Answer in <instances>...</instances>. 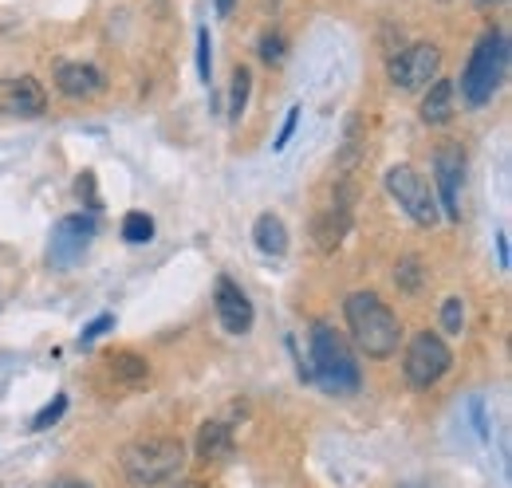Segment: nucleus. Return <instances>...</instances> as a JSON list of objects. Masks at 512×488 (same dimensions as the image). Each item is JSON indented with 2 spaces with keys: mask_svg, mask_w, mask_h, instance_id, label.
I'll use <instances>...</instances> for the list:
<instances>
[{
  "mask_svg": "<svg viewBox=\"0 0 512 488\" xmlns=\"http://www.w3.org/2000/svg\"><path fill=\"white\" fill-rule=\"evenodd\" d=\"M186 469V445L182 437L170 433H154V437H138L123 449V473L134 488H162L174 485Z\"/></svg>",
  "mask_w": 512,
  "mask_h": 488,
  "instance_id": "f257e3e1",
  "label": "nucleus"
},
{
  "mask_svg": "<svg viewBox=\"0 0 512 488\" xmlns=\"http://www.w3.org/2000/svg\"><path fill=\"white\" fill-rule=\"evenodd\" d=\"M343 315H347V327H351L355 347L367 359H390L398 351L402 323H398V315L375 292H351L347 304H343Z\"/></svg>",
  "mask_w": 512,
  "mask_h": 488,
  "instance_id": "f03ea898",
  "label": "nucleus"
},
{
  "mask_svg": "<svg viewBox=\"0 0 512 488\" xmlns=\"http://www.w3.org/2000/svg\"><path fill=\"white\" fill-rule=\"evenodd\" d=\"M505 75H509V36L501 28H489L477 40L473 56H469L465 71H461V99L473 111L485 107V103H493V95L501 91Z\"/></svg>",
  "mask_w": 512,
  "mask_h": 488,
  "instance_id": "7ed1b4c3",
  "label": "nucleus"
},
{
  "mask_svg": "<svg viewBox=\"0 0 512 488\" xmlns=\"http://www.w3.org/2000/svg\"><path fill=\"white\" fill-rule=\"evenodd\" d=\"M312 378H320L331 394H355L363 386L359 363L347 347V339L331 327V323H316L312 327Z\"/></svg>",
  "mask_w": 512,
  "mask_h": 488,
  "instance_id": "20e7f679",
  "label": "nucleus"
},
{
  "mask_svg": "<svg viewBox=\"0 0 512 488\" xmlns=\"http://www.w3.org/2000/svg\"><path fill=\"white\" fill-rule=\"evenodd\" d=\"M383 182H386V193L398 201V209H402L414 225H422V229H434V225H438V217H442L438 197H434L430 182H426L414 166H390Z\"/></svg>",
  "mask_w": 512,
  "mask_h": 488,
  "instance_id": "39448f33",
  "label": "nucleus"
},
{
  "mask_svg": "<svg viewBox=\"0 0 512 488\" xmlns=\"http://www.w3.org/2000/svg\"><path fill=\"white\" fill-rule=\"evenodd\" d=\"M449 366H453V351L446 347V339L434 335V331H418V335L410 339V347H406V359H402L406 382H410L414 390L438 386L449 374Z\"/></svg>",
  "mask_w": 512,
  "mask_h": 488,
  "instance_id": "423d86ee",
  "label": "nucleus"
},
{
  "mask_svg": "<svg viewBox=\"0 0 512 488\" xmlns=\"http://www.w3.org/2000/svg\"><path fill=\"white\" fill-rule=\"evenodd\" d=\"M386 75L398 91H426L442 75V52L438 44H410L390 60Z\"/></svg>",
  "mask_w": 512,
  "mask_h": 488,
  "instance_id": "0eeeda50",
  "label": "nucleus"
},
{
  "mask_svg": "<svg viewBox=\"0 0 512 488\" xmlns=\"http://www.w3.org/2000/svg\"><path fill=\"white\" fill-rule=\"evenodd\" d=\"M91 237H95V221L83 217V213H71L64 217L56 229H52V244H48V264L67 272L75 260H83V252L91 248Z\"/></svg>",
  "mask_w": 512,
  "mask_h": 488,
  "instance_id": "6e6552de",
  "label": "nucleus"
},
{
  "mask_svg": "<svg viewBox=\"0 0 512 488\" xmlns=\"http://www.w3.org/2000/svg\"><path fill=\"white\" fill-rule=\"evenodd\" d=\"M44 107H48V95L36 75L0 79V119H40Z\"/></svg>",
  "mask_w": 512,
  "mask_h": 488,
  "instance_id": "1a4fd4ad",
  "label": "nucleus"
},
{
  "mask_svg": "<svg viewBox=\"0 0 512 488\" xmlns=\"http://www.w3.org/2000/svg\"><path fill=\"white\" fill-rule=\"evenodd\" d=\"M434 174H438V209L449 221H461V174H465V158L461 150L453 146H442L434 154Z\"/></svg>",
  "mask_w": 512,
  "mask_h": 488,
  "instance_id": "9d476101",
  "label": "nucleus"
},
{
  "mask_svg": "<svg viewBox=\"0 0 512 488\" xmlns=\"http://www.w3.org/2000/svg\"><path fill=\"white\" fill-rule=\"evenodd\" d=\"M351 197H355L351 185L335 189L331 205L316 217L312 233H316V248H320V252H335V248L343 244V237H347V229H351Z\"/></svg>",
  "mask_w": 512,
  "mask_h": 488,
  "instance_id": "9b49d317",
  "label": "nucleus"
},
{
  "mask_svg": "<svg viewBox=\"0 0 512 488\" xmlns=\"http://www.w3.org/2000/svg\"><path fill=\"white\" fill-rule=\"evenodd\" d=\"M213 307H217V319L229 335H249L253 331V300L241 292V284H233L229 276L217 280V296H213Z\"/></svg>",
  "mask_w": 512,
  "mask_h": 488,
  "instance_id": "f8f14e48",
  "label": "nucleus"
},
{
  "mask_svg": "<svg viewBox=\"0 0 512 488\" xmlns=\"http://www.w3.org/2000/svg\"><path fill=\"white\" fill-rule=\"evenodd\" d=\"M56 87L64 91L67 99H95L107 87V79L91 63H60L56 67Z\"/></svg>",
  "mask_w": 512,
  "mask_h": 488,
  "instance_id": "ddd939ff",
  "label": "nucleus"
},
{
  "mask_svg": "<svg viewBox=\"0 0 512 488\" xmlns=\"http://www.w3.org/2000/svg\"><path fill=\"white\" fill-rule=\"evenodd\" d=\"M197 457L209 465V461H225L233 457V426L229 422H205L197 429Z\"/></svg>",
  "mask_w": 512,
  "mask_h": 488,
  "instance_id": "4468645a",
  "label": "nucleus"
},
{
  "mask_svg": "<svg viewBox=\"0 0 512 488\" xmlns=\"http://www.w3.org/2000/svg\"><path fill=\"white\" fill-rule=\"evenodd\" d=\"M453 99H457V87H453V79H434L430 87H426V99H422V122H430V126H446L453 119Z\"/></svg>",
  "mask_w": 512,
  "mask_h": 488,
  "instance_id": "2eb2a0df",
  "label": "nucleus"
},
{
  "mask_svg": "<svg viewBox=\"0 0 512 488\" xmlns=\"http://www.w3.org/2000/svg\"><path fill=\"white\" fill-rule=\"evenodd\" d=\"M107 370H111V378L119 382V386H146V378H150V366L142 355H134V351H115V355H107Z\"/></svg>",
  "mask_w": 512,
  "mask_h": 488,
  "instance_id": "dca6fc26",
  "label": "nucleus"
},
{
  "mask_svg": "<svg viewBox=\"0 0 512 488\" xmlns=\"http://www.w3.org/2000/svg\"><path fill=\"white\" fill-rule=\"evenodd\" d=\"M253 241L268 256H284L288 252V229H284V221L276 213H260L253 225Z\"/></svg>",
  "mask_w": 512,
  "mask_h": 488,
  "instance_id": "f3484780",
  "label": "nucleus"
},
{
  "mask_svg": "<svg viewBox=\"0 0 512 488\" xmlns=\"http://www.w3.org/2000/svg\"><path fill=\"white\" fill-rule=\"evenodd\" d=\"M394 284H398V292H406V296L422 292V284H426V268H422V256L406 252V256L398 260V268H394Z\"/></svg>",
  "mask_w": 512,
  "mask_h": 488,
  "instance_id": "a211bd4d",
  "label": "nucleus"
},
{
  "mask_svg": "<svg viewBox=\"0 0 512 488\" xmlns=\"http://www.w3.org/2000/svg\"><path fill=\"white\" fill-rule=\"evenodd\" d=\"M123 241H130V244H150L154 241V221L146 217V213H127L123 217Z\"/></svg>",
  "mask_w": 512,
  "mask_h": 488,
  "instance_id": "6ab92c4d",
  "label": "nucleus"
},
{
  "mask_svg": "<svg viewBox=\"0 0 512 488\" xmlns=\"http://www.w3.org/2000/svg\"><path fill=\"white\" fill-rule=\"evenodd\" d=\"M249 91H253V71H249V67H237V71H233V103H229L233 119L245 115V107H249Z\"/></svg>",
  "mask_w": 512,
  "mask_h": 488,
  "instance_id": "aec40b11",
  "label": "nucleus"
},
{
  "mask_svg": "<svg viewBox=\"0 0 512 488\" xmlns=\"http://www.w3.org/2000/svg\"><path fill=\"white\" fill-rule=\"evenodd\" d=\"M461 327H465V300L449 296L446 304H442V331L446 335H461Z\"/></svg>",
  "mask_w": 512,
  "mask_h": 488,
  "instance_id": "412c9836",
  "label": "nucleus"
},
{
  "mask_svg": "<svg viewBox=\"0 0 512 488\" xmlns=\"http://www.w3.org/2000/svg\"><path fill=\"white\" fill-rule=\"evenodd\" d=\"M213 40H209V28H197V71H201V83L213 79Z\"/></svg>",
  "mask_w": 512,
  "mask_h": 488,
  "instance_id": "4be33fe9",
  "label": "nucleus"
},
{
  "mask_svg": "<svg viewBox=\"0 0 512 488\" xmlns=\"http://www.w3.org/2000/svg\"><path fill=\"white\" fill-rule=\"evenodd\" d=\"M64 410H67V394H56V398H52V402L32 418V429H48L52 422H60V414H64Z\"/></svg>",
  "mask_w": 512,
  "mask_h": 488,
  "instance_id": "5701e85b",
  "label": "nucleus"
},
{
  "mask_svg": "<svg viewBox=\"0 0 512 488\" xmlns=\"http://www.w3.org/2000/svg\"><path fill=\"white\" fill-rule=\"evenodd\" d=\"M260 60H264V63L284 60V36H280V32H268V36L260 40Z\"/></svg>",
  "mask_w": 512,
  "mask_h": 488,
  "instance_id": "b1692460",
  "label": "nucleus"
},
{
  "mask_svg": "<svg viewBox=\"0 0 512 488\" xmlns=\"http://www.w3.org/2000/svg\"><path fill=\"white\" fill-rule=\"evenodd\" d=\"M111 323H115V315H99V319H91V323L79 331V343H83V347H91V343H95Z\"/></svg>",
  "mask_w": 512,
  "mask_h": 488,
  "instance_id": "393cba45",
  "label": "nucleus"
},
{
  "mask_svg": "<svg viewBox=\"0 0 512 488\" xmlns=\"http://www.w3.org/2000/svg\"><path fill=\"white\" fill-rule=\"evenodd\" d=\"M296 122H300V107H292V111H288V119H284V126H280V134H276V142H272L276 150H284V146H288V138L296 134Z\"/></svg>",
  "mask_w": 512,
  "mask_h": 488,
  "instance_id": "a878e982",
  "label": "nucleus"
},
{
  "mask_svg": "<svg viewBox=\"0 0 512 488\" xmlns=\"http://www.w3.org/2000/svg\"><path fill=\"white\" fill-rule=\"evenodd\" d=\"M52 488H91V485H87L83 477H60V481H56Z\"/></svg>",
  "mask_w": 512,
  "mask_h": 488,
  "instance_id": "bb28decb",
  "label": "nucleus"
},
{
  "mask_svg": "<svg viewBox=\"0 0 512 488\" xmlns=\"http://www.w3.org/2000/svg\"><path fill=\"white\" fill-rule=\"evenodd\" d=\"M497 248H501V268H509V241H505V233L497 237Z\"/></svg>",
  "mask_w": 512,
  "mask_h": 488,
  "instance_id": "cd10ccee",
  "label": "nucleus"
},
{
  "mask_svg": "<svg viewBox=\"0 0 512 488\" xmlns=\"http://www.w3.org/2000/svg\"><path fill=\"white\" fill-rule=\"evenodd\" d=\"M473 4H477V8H485V12H489V8H497V4H501V0H473Z\"/></svg>",
  "mask_w": 512,
  "mask_h": 488,
  "instance_id": "c85d7f7f",
  "label": "nucleus"
},
{
  "mask_svg": "<svg viewBox=\"0 0 512 488\" xmlns=\"http://www.w3.org/2000/svg\"><path fill=\"white\" fill-rule=\"evenodd\" d=\"M217 8H221V12H229V8H233V0H217Z\"/></svg>",
  "mask_w": 512,
  "mask_h": 488,
  "instance_id": "c756f323",
  "label": "nucleus"
},
{
  "mask_svg": "<svg viewBox=\"0 0 512 488\" xmlns=\"http://www.w3.org/2000/svg\"><path fill=\"white\" fill-rule=\"evenodd\" d=\"M178 488H205L201 481H186V485H178Z\"/></svg>",
  "mask_w": 512,
  "mask_h": 488,
  "instance_id": "7c9ffc66",
  "label": "nucleus"
}]
</instances>
